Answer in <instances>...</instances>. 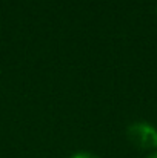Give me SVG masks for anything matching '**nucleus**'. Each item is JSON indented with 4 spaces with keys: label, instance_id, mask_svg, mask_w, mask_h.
<instances>
[{
    "label": "nucleus",
    "instance_id": "f03ea898",
    "mask_svg": "<svg viewBox=\"0 0 157 158\" xmlns=\"http://www.w3.org/2000/svg\"><path fill=\"white\" fill-rule=\"evenodd\" d=\"M69 158H99V157H96L93 154H88V152H77V154L71 155Z\"/></svg>",
    "mask_w": 157,
    "mask_h": 158
},
{
    "label": "nucleus",
    "instance_id": "f257e3e1",
    "mask_svg": "<svg viewBox=\"0 0 157 158\" xmlns=\"http://www.w3.org/2000/svg\"><path fill=\"white\" fill-rule=\"evenodd\" d=\"M126 135L129 141L140 149L157 148V129L146 121H137L129 124L126 129Z\"/></svg>",
    "mask_w": 157,
    "mask_h": 158
},
{
    "label": "nucleus",
    "instance_id": "7ed1b4c3",
    "mask_svg": "<svg viewBox=\"0 0 157 158\" xmlns=\"http://www.w3.org/2000/svg\"><path fill=\"white\" fill-rule=\"evenodd\" d=\"M148 158H157V151L156 152H153L151 155H148Z\"/></svg>",
    "mask_w": 157,
    "mask_h": 158
}]
</instances>
